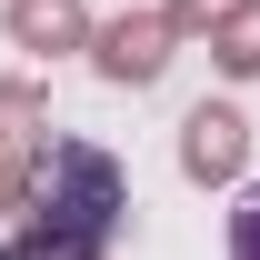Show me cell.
Wrapping results in <instances>:
<instances>
[{"mask_svg": "<svg viewBox=\"0 0 260 260\" xmlns=\"http://www.w3.org/2000/svg\"><path fill=\"white\" fill-rule=\"evenodd\" d=\"M90 40H100V80H130V90H140V80L170 70V20L160 10H150V20H110V30H90Z\"/></svg>", "mask_w": 260, "mask_h": 260, "instance_id": "3", "label": "cell"}, {"mask_svg": "<svg viewBox=\"0 0 260 260\" xmlns=\"http://www.w3.org/2000/svg\"><path fill=\"white\" fill-rule=\"evenodd\" d=\"M220 70H240V80L260 70V10H240V20L220 30Z\"/></svg>", "mask_w": 260, "mask_h": 260, "instance_id": "5", "label": "cell"}, {"mask_svg": "<svg viewBox=\"0 0 260 260\" xmlns=\"http://www.w3.org/2000/svg\"><path fill=\"white\" fill-rule=\"evenodd\" d=\"M10 200H20V170H10V160H0V210H10Z\"/></svg>", "mask_w": 260, "mask_h": 260, "instance_id": "8", "label": "cell"}, {"mask_svg": "<svg viewBox=\"0 0 260 260\" xmlns=\"http://www.w3.org/2000/svg\"><path fill=\"white\" fill-rule=\"evenodd\" d=\"M20 210H30V250L50 260H100V240L120 230V160L110 150H90V140H50L40 150V180L20 190Z\"/></svg>", "mask_w": 260, "mask_h": 260, "instance_id": "1", "label": "cell"}, {"mask_svg": "<svg viewBox=\"0 0 260 260\" xmlns=\"http://www.w3.org/2000/svg\"><path fill=\"white\" fill-rule=\"evenodd\" d=\"M10 40L20 50H80L90 20H80V0H10Z\"/></svg>", "mask_w": 260, "mask_h": 260, "instance_id": "4", "label": "cell"}, {"mask_svg": "<svg viewBox=\"0 0 260 260\" xmlns=\"http://www.w3.org/2000/svg\"><path fill=\"white\" fill-rule=\"evenodd\" d=\"M30 110H40L30 90H0V140H20V120H30Z\"/></svg>", "mask_w": 260, "mask_h": 260, "instance_id": "7", "label": "cell"}, {"mask_svg": "<svg viewBox=\"0 0 260 260\" xmlns=\"http://www.w3.org/2000/svg\"><path fill=\"white\" fill-rule=\"evenodd\" d=\"M230 260H260V180L240 190V210H230Z\"/></svg>", "mask_w": 260, "mask_h": 260, "instance_id": "6", "label": "cell"}, {"mask_svg": "<svg viewBox=\"0 0 260 260\" xmlns=\"http://www.w3.org/2000/svg\"><path fill=\"white\" fill-rule=\"evenodd\" d=\"M240 160H250V120L220 110V100H200L190 120H180V170H190V180H230Z\"/></svg>", "mask_w": 260, "mask_h": 260, "instance_id": "2", "label": "cell"}]
</instances>
